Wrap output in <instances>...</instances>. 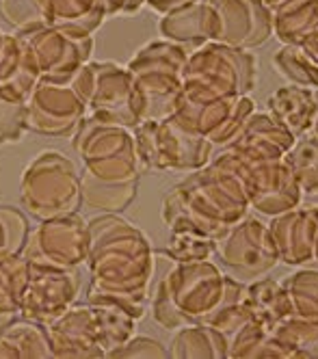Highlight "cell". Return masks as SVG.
Wrapping results in <instances>:
<instances>
[{"label":"cell","instance_id":"1","mask_svg":"<svg viewBox=\"0 0 318 359\" xmlns=\"http://www.w3.org/2000/svg\"><path fill=\"white\" fill-rule=\"evenodd\" d=\"M89 232V290L126 303L141 320L154 273V251L147 236L117 212L91 219Z\"/></svg>","mask_w":318,"mask_h":359},{"label":"cell","instance_id":"2","mask_svg":"<svg viewBox=\"0 0 318 359\" xmlns=\"http://www.w3.org/2000/svg\"><path fill=\"white\" fill-rule=\"evenodd\" d=\"M167 197L204 234L215 241L234 223L245 219L251 208L243 180L215 163L195 169V173L182 180Z\"/></svg>","mask_w":318,"mask_h":359},{"label":"cell","instance_id":"3","mask_svg":"<svg viewBox=\"0 0 318 359\" xmlns=\"http://www.w3.org/2000/svg\"><path fill=\"white\" fill-rule=\"evenodd\" d=\"M189 48L169 39L152 41L132 57L128 69L135 85V109L141 121H161L171 117L184 102L182 67Z\"/></svg>","mask_w":318,"mask_h":359},{"label":"cell","instance_id":"4","mask_svg":"<svg viewBox=\"0 0 318 359\" xmlns=\"http://www.w3.org/2000/svg\"><path fill=\"white\" fill-rule=\"evenodd\" d=\"M256 85V59L247 50L208 41L189 53L182 67L184 100L206 104L247 95Z\"/></svg>","mask_w":318,"mask_h":359},{"label":"cell","instance_id":"5","mask_svg":"<svg viewBox=\"0 0 318 359\" xmlns=\"http://www.w3.org/2000/svg\"><path fill=\"white\" fill-rule=\"evenodd\" d=\"M72 145L85 171L102 182H139L143 167L130 128L85 115L72 135Z\"/></svg>","mask_w":318,"mask_h":359},{"label":"cell","instance_id":"6","mask_svg":"<svg viewBox=\"0 0 318 359\" xmlns=\"http://www.w3.org/2000/svg\"><path fill=\"white\" fill-rule=\"evenodd\" d=\"M167 294L184 323H204L212 312L227 303L245 299V284L232 275H223L208 260L175 262L163 277Z\"/></svg>","mask_w":318,"mask_h":359},{"label":"cell","instance_id":"7","mask_svg":"<svg viewBox=\"0 0 318 359\" xmlns=\"http://www.w3.org/2000/svg\"><path fill=\"white\" fill-rule=\"evenodd\" d=\"M22 206L35 219L76 212L81 206V173L57 149H46L26 167L20 182Z\"/></svg>","mask_w":318,"mask_h":359},{"label":"cell","instance_id":"8","mask_svg":"<svg viewBox=\"0 0 318 359\" xmlns=\"http://www.w3.org/2000/svg\"><path fill=\"white\" fill-rule=\"evenodd\" d=\"M132 135H135L143 173L171 169L195 171L212 161L215 145L173 117L161 121H141Z\"/></svg>","mask_w":318,"mask_h":359},{"label":"cell","instance_id":"9","mask_svg":"<svg viewBox=\"0 0 318 359\" xmlns=\"http://www.w3.org/2000/svg\"><path fill=\"white\" fill-rule=\"evenodd\" d=\"M210 163L243 180L249 203L262 215H281L301 206V191L290 167L279 161H251L232 147H223Z\"/></svg>","mask_w":318,"mask_h":359},{"label":"cell","instance_id":"10","mask_svg":"<svg viewBox=\"0 0 318 359\" xmlns=\"http://www.w3.org/2000/svg\"><path fill=\"white\" fill-rule=\"evenodd\" d=\"M69 85L87 104V113L95 119L124 128L139 126L135 85L128 67L115 63H85L72 76Z\"/></svg>","mask_w":318,"mask_h":359},{"label":"cell","instance_id":"11","mask_svg":"<svg viewBox=\"0 0 318 359\" xmlns=\"http://www.w3.org/2000/svg\"><path fill=\"white\" fill-rule=\"evenodd\" d=\"M91 249V232L89 223L78 215L67 212L41 221L26 236L22 255L31 262L61 266V269H78L87 262Z\"/></svg>","mask_w":318,"mask_h":359},{"label":"cell","instance_id":"12","mask_svg":"<svg viewBox=\"0 0 318 359\" xmlns=\"http://www.w3.org/2000/svg\"><path fill=\"white\" fill-rule=\"evenodd\" d=\"M215 253L225 271L243 279H260L279 262V253L269 225L245 217L215 241Z\"/></svg>","mask_w":318,"mask_h":359},{"label":"cell","instance_id":"13","mask_svg":"<svg viewBox=\"0 0 318 359\" xmlns=\"http://www.w3.org/2000/svg\"><path fill=\"white\" fill-rule=\"evenodd\" d=\"M39 72V81L69 83L72 76L89 63L93 53L91 37H69L52 27L15 31Z\"/></svg>","mask_w":318,"mask_h":359},{"label":"cell","instance_id":"14","mask_svg":"<svg viewBox=\"0 0 318 359\" xmlns=\"http://www.w3.org/2000/svg\"><path fill=\"white\" fill-rule=\"evenodd\" d=\"M81 294V275L76 269H61L31 262L29 284H26L20 316L48 325L72 307Z\"/></svg>","mask_w":318,"mask_h":359},{"label":"cell","instance_id":"15","mask_svg":"<svg viewBox=\"0 0 318 359\" xmlns=\"http://www.w3.org/2000/svg\"><path fill=\"white\" fill-rule=\"evenodd\" d=\"M26 128L46 137H72L87 115V104L69 83L39 81L26 102Z\"/></svg>","mask_w":318,"mask_h":359},{"label":"cell","instance_id":"16","mask_svg":"<svg viewBox=\"0 0 318 359\" xmlns=\"http://www.w3.org/2000/svg\"><path fill=\"white\" fill-rule=\"evenodd\" d=\"M253 111L256 104L247 95L206 102V104H193V102L184 100L171 117L187 126L189 130L206 137L212 145L227 147L238 139Z\"/></svg>","mask_w":318,"mask_h":359},{"label":"cell","instance_id":"17","mask_svg":"<svg viewBox=\"0 0 318 359\" xmlns=\"http://www.w3.org/2000/svg\"><path fill=\"white\" fill-rule=\"evenodd\" d=\"M219 15V43L260 48L273 37V11L262 0H206Z\"/></svg>","mask_w":318,"mask_h":359},{"label":"cell","instance_id":"18","mask_svg":"<svg viewBox=\"0 0 318 359\" xmlns=\"http://www.w3.org/2000/svg\"><path fill=\"white\" fill-rule=\"evenodd\" d=\"M44 327L55 357H72V359L106 357L100 342L98 318L89 303L67 307L61 316H57Z\"/></svg>","mask_w":318,"mask_h":359},{"label":"cell","instance_id":"19","mask_svg":"<svg viewBox=\"0 0 318 359\" xmlns=\"http://www.w3.org/2000/svg\"><path fill=\"white\" fill-rule=\"evenodd\" d=\"M269 232L279 253V262L299 266L312 260L318 232V208L297 206L288 212L275 215Z\"/></svg>","mask_w":318,"mask_h":359},{"label":"cell","instance_id":"20","mask_svg":"<svg viewBox=\"0 0 318 359\" xmlns=\"http://www.w3.org/2000/svg\"><path fill=\"white\" fill-rule=\"evenodd\" d=\"M161 35L173 43L195 50L208 41H219V15L206 0H195L191 5L173 9L161 18Z\"/></svg>","mask_w":318,"mask_h":359},{"label":"cell","instance_id":"21","mask_svg":"<svg viewBox=\"0 0 318 359\" xmlns=\"http://www.w3.org/2000/svg\"><path fill=\"white\" fill-rule=\"evenodd\" d=\"M295 141L297 137L288 133L269 113L253 111L245 121L238 139L227 147L236 149L238 154H243V156L251 161H279L295 145Z\"/></svg>","mask_w":318,"mask_h":359},{"label":"cell","instance_id":"22","mask_svg":"<svg viewBox=\"0 0 318 359\" xmlns=\"http://www.w3.org/2000/svg\"><path fill=\"white\" fill-rule=\"evenodd\" d=\"M267 107L269 115L275 121H279L288 133L301 139L312 130V123L318 113V97L312 89L288 85L271 93Z\"/></svg>","mask_w":318,"mask_h":359},{"label":"cell","instance_id":"23","mask_svg":"<svg viewBox=\"0 0 318 359\" xmlns=\"http://www.w3.org/2000/svg\"><path fill=\"white\" fill-rule=\"evenodd\" d=\"M37 83L39 72L24 41L15 33L5 35L3 46H0V89L18 100L29 102Z\"/></svg>","mask_w":318,"mask_h":359},{"label":"cell","instance_id":"24","mask_svg":"<svg viewBox=\"0 0 318 359\" xmlns=\"http://www.w3.org/2000/svg\"><path fill=\"white\" fill-rule=\"evenodd\" d=\"M87 303L95 312L98 329H100V342H102L106 357H109L111 351H115L117 346H121L126 340L135 336V325L139 318L126 303H121L113 297H104V294L89 290Z\"/></svg>","mask_w":318,"mask_h":359},{"label":"cell","instance_id":"25","mask_svg":"<svg viewBox=\"0 0 318 359\" xmlns=\"http://www.w3.org/2000/svg\"><path fill=\"white\" fill-rule=\"evenodd\" d=\"M273 35L288 46L318 39V0H286L273 11Z\"/></svg>","mask_w":318,"mask_h":359},{"label":"cell","instance_id":"26","mask_svg":"<svg viewBox=\"0 0 318 359\" xmlns=\"http://www.w3.org/2000/svg\"><path fill=\"white\" fill-rule=\"evenodd\" d=\"M106 18L102 0H50L48 27L69 37H91Z\"/></svg>","mask_w":318,"mask_h":359},{"label":"cell","instance_id":"27","mask_svg":"<svg viewBox=\"0 0 318 359\" xmlns=\"http://www.w3.org/2000/svg\"><path fill=\"white\" fill-rule=\"evenodd\" d=\"M48 359L52 346L48 340L46 327L18 316L0 331V359Z\"/></svg>","mask_w":318,"mask_h":359},{"label":"cell","instance_id":"28","mask_svg":"<svg viewBox=\"0 0 318 359\" xmlns=\"http://www.w3.org/2000/svg\"><path fill=\"white\" fill-rule=\"evenodd\" d=\"M169 357L173 359H225L227 340L204 323L184 325L173 333Z\"/></svg>","mask_w":318,"mask_h":359},{"label":"cell","instance_id":"29","mask_svg":"<svg viewBox=\"0 0 318 359\" xmlns=\"http://www.w3.org/2000/svg\"><path fill=\"white\" fill-rule=\"evenodd\" d=\"M284 163L295 173L301 191V206L318 208V139L301 137L286 151Z\"/></svg>","mask_w":318,"mask_h":359},{"label":"cell","instance_id":"30","mask_svg":"<svg viewBox=\"0 0 318 359\" xmlns=\"http://www.w3.org/2000/svg\"><path fill=\"white\" fill-rule=\"evenodd\" d=\"M245 303L258 320L267 327H275L279 320L293 316V305H290L288 292L284 284H277L275 279H258L245 288Z\"/></svg>","mask_w":318,"mask_h":359},{"label":"cell","instance_id":"31","mask_svg":"<svg viewBox=\"0 0 318 359\" xmlns=\"http://www.w3.org/2000/svg\"><path fill=\"white\" fill-rule=\"evenodd\" d=\"M271 336L284 359H318V323L314 320L288 316L271 329Z\"/></svg>","mask_w":318,"mask_h":359},{"label":"cell","instance_id":"32","mask_svg":"<svg viewBox=\"0 0 318 359\" xmlns=\"http://www.w3.org/2000/svg\"><path fill=\"white\" fill-rule=\"evenodd\" d=\"M139 182H102L91 173H81V203L100 212H119L135 199Z\"/></svg>","mask_w":318,"mask_h":359},{"label":"cell","instance_id":"33","mask_svg":"<svg viewBox=\"0 0 318 359\" xmlns=\"http://www.w3.org/2000/svg\"><path fill=\"white\" fill-rule=\"evenodd\" d=\"M29 273L31 260L22 253H0V314L20 316Z\"/></svg>","mask_w":318,"mask_h":359},{"label":"cell","instance_id":"34","mask_svg":"<svg viewBox=\"0 0 318 359\" xmlns=\"http://www.w3.org/2000/svg\"><path fill=\"white\" fill-rule=\"evenodd\" d=\"M227 357L232 359H260V357L284 359L281 348L271 336V327H267L258 318L249 320L243 329H238L227 340Z\"/></svg>","mask_w":318,"mask_h":359},{"label":"cell","instance_id":"35","mask_svg":"<svg viewBox=\"0 0 318 359\" xmlns=\"http://www.w3.org/2000/svg\"><path fill=\"white\" fill-rule=\"evenodd\" d=\"M273 65L290 85L318 91V65L303 53L301 46L284 43L273 57Z\"/></svg>","mask_w":318,"mask_h":359},{"label":"cell","instance_id":"36","mask_svg":"<svg viewBox=\"0 0 318 359\" xmlns=\"http://www.w3.org/2000/svg\"><path fill=\"white\" fill-rule=\"evenodd\" d=\"M293 316L318 323V271H299L284 281Z\"/></svg>","mask_w":318,"mask_h":359},{"label":"cell","instance_id":"37","mask_svg":"<svg viewBox=\"0 0 318 359\" xmlns=\"http://www.w3.org/2000/svg\"><path fill=\"white\" fill-rule=\"evenodd\" d=\"M50 0H0V18L15 31L48 27Z\"/></svg>","mask_w":318,"mask_h":359},{"label":"cell","instance_id":"38","mask_svg":"<svg viewBox=\"0 0 318 359\" xmlns=\"http://www.w3.org/2000/svg\"><path fill=\"white\" fill-rule=\"evenodd\" d=\"M26 117H29L26 102L0 89V145L18 143L24 137V133L29 130Z\"/></svg>","mask_w":318,"mask_h":359},{"label":"cell","instance_id":"39","mask_svg":"<svg viewBox=\"0 0 318 359\" xmlns=\"http://www.w3.org/2000/svg\"><path fill=\"white\" fill-rule=\"evenodd\" d=\"M253 318H256L253 312L249 310V305L243 299V301L227 303V305L219 307V310H215L204 320V325L217 329L221 336H225V340H230L238 329H243Z\"/></svg>","mask_w":318,"mask_h":359},{"label":"cell","instance_id":"40","mask_svg":"<svg viewBox=\"0 0 318 359\" xmlns=\"http://www.w3.org/2000/svg\"><path fill=\"white\" fill-rule=\"evenodd\" d=\"M109 357H121V359H165L169 357V351L152 338L145 336H132L121 346L109 353Z\"/></svg>","mask_w":318,"mask_h":359},{"label":"cell","instance_id":"41","mask_svg":"<svg viewBox=\"0 0 318 359\" xmlns=\"http://www.w3.org/2000/svg\"><path fill=\"white\" fill-rule=\"evenodd\" d=\"M152 314H154V320L169 329V331H178L180 327H184L187 323H184V318L178 314V310L173 307L169 294H167V288L163 284V279L158 281L156 286V292H154V303H152Z\"/></svg>","mask_w":318,"mask_h":359},{"label":"cell","instance_id":"42","mask_svg":"<svg viewBox=\"0 0 318 359\" xmlns=\"http://www.w3.org/2000/svg\"><path fill=\"white\" fill-rule=\"evenodd\" d=\"M0 215L7 225V253H22L26 236H29V221L26 217L11 206H0Z\"/></svg>","mask_w":318,"mask_h":359},{"label":"cell","instance_id":"43","mask_svg":"<svg viewBox=\"0 0 318 359\" xmlns=\"http://www.w3.org/2000/svg\"><path fill=\"white\" fill-rule=\"evenodd\" d=\"M104 9H106V18L117 15V13H137L145 0H102Z\"/></svg>","mask_w":318,"mask_h":359},{"label":"cell","instance_id":"44","mask_svg":"<svg viewBox=\"0 0 318 359\" xmlns=\"http://www.w3.org/2000/svg\"><path fill=\"white\" fill-rule=\"evenodd\" d=\"M191 3H195V0H145V5L152 7L156 13H161V15L173 11V9H180L184 5H191Z\"/></svg>","mask_w":318,"mask_h":359},{"label":"cell","instance_id":"45","mask_svg":"<svg viewBox=\"0 0 318 359\" xmlns=\"http://www.w3.org/2000/svg\"><path fill=\"white\" fill-rule=\"evenodd\" d=\"M0 253H7V225L3 215H0Z\"/></svg>","mask_w":318,"mask_h":359},{"label":"cell","instance_id":"46","mask_svg":"<svg viewBox=\"0 0 318 359\" xmlns=\"http://www.w3.org/2000/svg\"><path fill=\"white\" fill-rule=\"evenodd\" d=\"M262 3L267 5V7H269L271 11H275V9H277L279 5H284V3H286V0H262Z\"/></svg>","mask_w":318,"mask_h":359},{"label":"cell","instance_id":"47","mask_svg":"<svg viewBox=\"0 0 318 359\" xmlns=\"http://www.w3.org/2000/svg\"><path fill=\"white\" fill-rule=\"evenodd\" d=\"M13 318H15V316H5V314H0V331H3V329H5Z\"/></svg>","mask_w":318,"mask_h":359},{"label":"cell","instance_id":"48","mask_svg":"<svg viewBox=\"0 0 318 359\" xmlns=\"http://www.w3.org/2000/svg\"><path fill=\"white\" fill-rule=\"evenodd\" d=\"M312 260L318 262V232H316V243H314V255H312Z\"/></svg>","mask_w":318,"mask_h":359},{"label":"cell","instance_id":"49","mask_svg":"<svg viewBox=\"0 0 318 359\" xmlns=\"http://www.w3.org/2000/svg\"><path fill=\"white\" fill-rule=\"evenodd\" d=\"M312 133H314V137L318 139V113H316V119H314V123H312Z\"/></svg>","mask_w":318,"mask_h":359},{"label":"cell","instance_id":"50","mask_svg":"<svg viewBox=\"0 0 318 359\" xmlns=\"http://www.w3.org/2000/svg\"><path fill=\"white\" fill-rule=\"evenodd\" d=\"M3 37H5V35H3V33H0V46H3Z\"/></svg>","mask_w":318,"mask_h":359}]
</instances>
